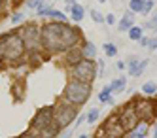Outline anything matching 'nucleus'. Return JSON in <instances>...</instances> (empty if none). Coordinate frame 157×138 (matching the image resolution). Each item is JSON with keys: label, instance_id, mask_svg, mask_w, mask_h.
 <instances>
[{"label": "nucleus", "instance_id": "26", "mask_svg": "<svg viewBox=\"0 0 157 138\" xmlns=\"http://www.w3.org/2000/svg\"><path fill=\"white\" fill-rule=\"evenodd\" d=\"M148 27H150V29H157V13H155V15H153V19L148 23Z\"/></svg>", "mask_w": 157, "mask_h": 138}, {"label": "nucleus", "instance_id": "34", "mask_svg": "<svg viewBox=\"0 0 157 138\" xmlns=\"http://www.w3.org/2000/svg\"><path fill=\"white\" fill-rule=\"evenodd\" d=\"M23 138H30V136H23Z\"/></svg>", "mask_w": 157, "mask_h": 138}, {"label": "nucleus", "instance_id": "24", "mask_svg": "<svg viewBox=\"0 0 157 138\" xmlns=\"http://www.w3.org/2000/svg\"><path fill=\"white\" fill-rule=\"evenodd\" d=\"M42 6H44V0H29V8L30 10H34V8L42 10Z\"/></svg>", "mask_w": 157, "mask_h": 138}, {"label": "nucleus", "instance_id": "33", "mask_svg": "<svg viewBox=\"0 0 157 138\" xmlns=\"http://www.w3.org/2000/svg\"><path fill=\"white\" fill-rule=\"evenodd\" d=\"M155 138H157V129H155Z\"/></svg>", "mask_w": 157, "mask_h": 138}, {"label": "nucleus", "instance_id": "27", "mask_svg": "<svg viewBox=\"0 0 157 138\" xmlns=\"http://www.w3.org/2000/svg\"><path fill=\"white\" fill-rule=\"evenodd\" d=\"M106 23H110V25H114V23H116V17H114V15L110 13V15L106 17Z\"/></svg>", "mask_w": 157, "mask_h": 138}, {"label": "nucleus", "instance_id": "11", "mask_svg": "<svg viewBox=\"0 0 157 138\" xmlns=\"http://www.w3.org/2000/svg\"><path fill=\"white\" fill-rule=\"evenodd\" d=\"M70 13H72V19L74 21H82V17H83V8L80 6V4H72L70 6Z\"/></svg>", "mask_w": 157, "mask_h": 138}, {"label": "nucleus", "instance_id": "5", "mask_svg": "<svg viewBox=\"0 0 157 138\" xmlns=\"http://www.w3.org/2000/svg\"><path fill=\"white\" fill-rule=\"evenodd\" d=\"M53 117H55V113L51 108H44L40 110V113L34 117V121H32V127L38 129V131H44V129H48L49 125H53Z\"/></svg>", "mask_w": 157, "mask_h": 138}, {"label": "nucleus", "instance_id": "19", "mask_svg": "<svg viewBox=\"0 0 157 138\" xmlns=\"http://www.w3.org/2000/svg\"><path fill=\"white\" fill-rule=\"evenodd\" d=\"M104 51H106V55H108V57H116L117 48H116L114 44H104Z\"/></svg>", "mask_w": 157, "mask_h": 138}, {"label": "nucleus", "instance_id": "8", "mask_svg": "<svg viewBox=\"0 0 157 138\" xmlns=\"http://www.w3.org/2000/svg\"><path fill=\"white\" fill-rule=\"evenodd\" d=\"M136 113H138V117L140 119H146V121H150L153 116H155V102L153 100H142L136 104Z\"/></svg>", "mask_w": 157, "mask_h": 138}, {"label": "nucleus", "instance_id": "10", "mask_svg": "<svg viewBox=\"0 0 157 138\" xmlns=\"http://www.w3.org/2000/svg\"><path fill=\"white\" fill-rule=\"evenodd\" d=\"M132 21H134V15H132V11H125V15H123V21L119 23V30H129L132 27Z\"/></svg>", "mask_w": 157, "mask_h": 138}, {"label": "nucleus", "instance_id": "13", "mask_svg": "<svg viewBox=\"0 0 157 138\" xmlns=\"http://www.w3.org/2000/svg\"><path fill=\"white\" fill-rule=\"evenodd\" d=\"M146 131H148V127H146V125H140L138 129L134 127V129H131V138H144Z\"/></svg>", "mask_w": 157, "mask_h": 138}, {"label": "nucleus", "instance_id": "28", "mask_svg": "<svg viewBox=\"0 0 157 138\" xmlns=\"http://www.w3.org/2000/svg\"><path fill=\"white\" fill-rule=\"evenodd\" d=\"M21 17H23V15H21V13H15L12 21H13V23H19V21H21Z\"/></svg>", "mask_w": 157, "mask_h": 138}, {"label": "nucleus", "instance_id": "6", "mask_svg": "<svg viewBox=\"0 0 157 138\" xmlns=\"http://www.w3.org/2000/svg\"><path fill=\"white\" fill-rule=\"evenodd\" d=\"M138 113H136V108L134 106H127L125 110L121 112L119 116V123L123 125V129H134L138 125Z\"/></svg>", "mask_w": 157, "mask_h": 138}, {"label": "nucleus", "instance_id": "23", "mask_svg": "<svg viewBox=\"0 0 157 138\" xmlns=\"http://www.w3.org/2000/svg\"><path fill=\"white\" fill-rule=\"evenodd\" d=\"M153 8V0H144V4H142V13H150Z\"/></svg>", "mask_w": 157, "mask_h": 138}, {"label": "nucleus", "instance_id": "2", "mask_svg": "<svg viewBox=\"0 0 157 138\" xmlns=\"http://www.w3.org/2000/svg\"><path fill=\"white\" fill-rule=\"evenodd\" d=\"M25 42L17 34H6V36L0 38V55L8 57V59H17V57L23 53Z\"/></svg>", "mask_w": 157, "mask_h": 138}, {"label": "nucleus", "instance_id": "31", "mask_svg": "<svg viewBox=\"0 0 157 138\" xmlns=\"http://www.w3.org/2000/svg\"><path fill=\"white\" fill-rule=\"evenodd\" d=\"M66 2H68V8H70V6L74 4V0H66Z\"/></svg>", "mask_w": 157, "mask_h": 138}, {"label": "nucleus", "instance_id": "22", "mask_svg": "<svg viewBox=\"0 0 157 138\" xmlns=\"http://www.w3.org/2000/svg\"><path fill=\"white\" fill-rule=\"evenodd\" d=\"M98 113H100V112H98L97 108H93L91 112H89V116H87V121H89V123H95V121L98 119Z\"/></svg>", "mask_w": 157, "mask_h": 138}, {"label": "nucleus", "instance_id": "7", "mask_svg": "<svg viewBox=\"0 0 157 138\" xmlns=\"http://www.w3.org/2000/svg\"><path fill=\"white\" fill-rule=\"evenodd\" d=\"M76 117V110L72 106H63L55 112V123L59 125V127H66V125H70V121Z\"/></svg>", "mask_w": 157, "mask_h": 138}, {"label": "nucleus", "instance_id": "25", "mask_svg": "<svg viewBox=\"0 0 157 138\" xmlns=\"http://www.w3.org/2000/svg\"><path fill=\"white\" fill-rule=\"evenodd\" d=\"M91 17H93V21H95V23H102V21H104V17L100 15L97 10H91Z\"/></svg>", "mask_w": 157, "mask_h": 138}, {"label": "nucleus", "instance_id": "4", "mask_svg": "<svg viewBox=\"0 0 157 138\" xmlns=\"http://www.w3.org/2000/svg\"><path fill=\"white\" fill-rule=\"evenodd\" d=\"M95 72H97V68H95L93 61H80L74 68V76L80 79V82H93Z\"/></svg>", "mask_w": 157, "mask_h": 138}, {"label": "nucleus", "instance_id": "32", "mask_svg": "<svg viewBox=\"0 0 157 138\" xmlns=\"http://www.w3.org/2000/svg\"><path fill=\"white\" fill-rule=\"evenodd\" d=\"M80 138H87V136H85V134H82V136H80Z\"/></svg>", "mask_w": 157, "mask_h": 138}, {"label": "nucleus", "instance_id": "18", "mask_svg": "<svg viewBox=\"0 0 157 138\" xmlns=\"http://www.w3.org/2000/svg\"><path fill=\"white\" fill-rule=\"evenodd\" d=\"M110 93H112V87H106L102 93L98 95V100L100 102H112V98H110Z\"/></svg>", "mask_w": 157, "mask_h": 138}, {"label": "nucleus", "instance_id": "1", "mask_svg": "<svg viewBox=\"0 0 157 138\" xmlns=\"http://www.w3.org/2000/svg\"><path fill=\"white\" fill-rule=\"evenodd\" d=\"M44 34V45L51 51H61V49H66L78 40V34L76 30H72L70 27H66L63 21L59 23H48L42 30Z\"/></svg>", "mask_w": 157, "mask_h": 138}, {"label": "nucleus", "instance_id": "30", "mask_svg": "<svg viewBox=\"0 0 157 138\" xmlns=\"http://www.w3.org/2000/svg\"><path fill=\"white\" fill-rule=\"evenodd\" d=\"M138 42H140V44H142V45H148V44H150V40H148V38H140V40H138Z\"/></svg>", "mask_w": 157, "mask_h": 138}, {"label": "nucleus", "instance_id": "14", "mask_svg": "<svg viewBox=\"0 0 157 138\" xmlns=\"http://www.w3.org/2000/svg\"><path fill=\"white\" fill-rule=\"evenodd\" d=\"M80 59H82V51L80 49H72L68 53V63L70 64H78V63H80Z\"/></svg>", "mask_w": 157, "mask_h": 138}, {"label": "nucleus", "instance_id": "12", "mask_svg": "<svg viewBox=\"0 0 157 138\" xmlns=\"http://www.w3.org/2000/svg\"><path fill=\"white\" fill-rule=\"evenodd\" d=\"M40 11V15H49L53 19H57V21H64V13H61V11H55V10H38Z\"/></svg>", "mask_w": 157, "mask_h": 138}, {"label": "nucleus", "instance_id": "20", "mask_svg": "<svg viewBox=\"0 0 157 138\" xmlns=\"http://www.w3.org/2000/svg\"><path fill=\"white\" fill-rule=\"evenodd\" d=\"M110 87H112V91H116V93H117V91H121L123 87H125V79H123V78H117V82H114Z\"/></svg>", "mask_w": 157, "mask_h": 138}, {"label": "nucleus", "instance_id": "15", "mask_svg": "<svg viewBox=\"0 0 157 138\" xmlns=\"http://www.w3.org/2000/svg\"><path fill=\"white\" fill-rule=\"evenodd\" d=\"M129 38H131V40H140V38H142V29L131 27V29H129Z\"/></svg>", "mask_w": 157, "mask_h": 138}, {"label": "nucleus", "instance_id": "3", "mask_svg": "<svg viewBox=\"0 0 157 138\" xmlns=\"http://www.w3.org/2000/svg\"><path fill=\"white\" fill-rule=\"evenodd\" d=\"M89 85L85 82H72L68 83V87H66L64 91V98L72 102V104H82V102H85L89 98Z\"/></svg>", "mask_w": 157, "mask_h": 138}, {"label": "nucleus", "instance_id": "21", "mask_svg": "<svg viewBox=\"0 0 157 138\" xmlns=\"http://www.w3.org/2000/svg\"><path fill=\"white\" fill-rule=\"evenodd\" d=\"M144 0H131V11H142Z\"/></svg>", "mask_w": 157, "mask_h": 138}, {"label": "nucleus", "instance_id": "17", "mask_svg": "<svg viewBox=\"0 0 157 138\" xmlns=\"http://www.w3.org/2000/svg\"><path fill=\"white\" fill-rule=\"evenodd\" d=\"M83 53L89 57V59H93V57L97 55V49H95V45H93L91 42H87V44H85V51H83Z\"/></svg>", "mask_w": 157, "mask_h": 138}, {"label": "nucleus", "instance_id": "16", "mask_svg": "<svg viewBox=\"0 0 157 138\" xmlns=\"http://www.w3.org/2000/svg\"><path fill=\"white\" fill-rule=\"evenodd\" d=\"M142 91L146 95H153L155 91H157V85L153 83V82H148V83H144V87H142Z\"/></svg>", "mask_w": 157, "mask_h": 138}, {"label": "nucleus", "instance_id": "35", "mask_svg": "<svg viewBox=\"0 0 157 138\" xmlns=\"http://www.w3.org/2000/svg\"><path fill=\"white\" fill-rule=\"evenodd\" d=\"M98 2H104V0H98Z\"/></svg>", "mask_w": 157, "mask_h": 138}, {"label": "nucleus", "instance_id": "9", "mask_svg": "<svg viewBox=\"0 0 157 138\" xmlns=\"http://www.w3.org/2000/svg\"><path fill=\"white\" fill-rule=\"evenodd\" d=\"M23 42L29 49H36L40 45V34H38V29L36 27H29L25 30V36H23Z\"/></svg>", "mask_w": 157, "mask_h": 138}, {"label": "nucleus", "instance_id": "29", "mask_svg": "<svg viewBox=\"0 0 157 138\" xmlns=\"http://www.w3.org/2000/svg\"><path fill=\"white\" fill-rule=\"evenodd\" d=\"M148 45H150V48H157V38L150 40V44H148Z\"/></svg>", "mask_w": 157, "mask_h": 138}]
</instances>
